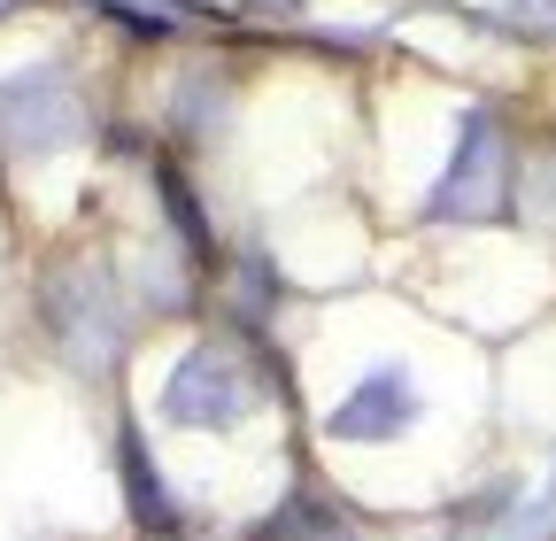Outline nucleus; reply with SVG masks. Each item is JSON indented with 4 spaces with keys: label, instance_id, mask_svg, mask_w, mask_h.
Segmentation results:
<instances>
[{
    "label": "nucleus",
    "instance_id": "f257e3e1",
    "mask_svg": "<svg viewBox=\"0 0 556 541\" xmlns=\"http://www.w3.org/2000/svg\"><path fill=\"white\" fill-rule=\"evenodd\" d=\"M302 533H309V541H340V526H325V518H309V511H302Z\"/></svg>",
    "mask_w": 556,
    "mask_h": 541
}]
</instances>
